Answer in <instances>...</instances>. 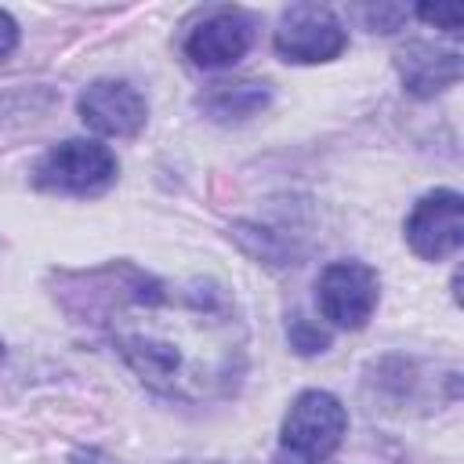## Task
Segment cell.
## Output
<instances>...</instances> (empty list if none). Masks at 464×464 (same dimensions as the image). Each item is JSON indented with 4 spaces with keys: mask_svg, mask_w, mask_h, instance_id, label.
I'll return each mask as SVG.
<instances>
[{
    "mask_svg": "<svg viewBox=\"0 0 464 464\" xmlns=\"http://www.w3.org/2000/svg\"><path fill=\"white\" fill-rule=\"evenodd\" d=\"M62 301L98 323L127 366L160 395L188 402L221 395L243 373L239 312L210 279L167 283L123 261L69 276Z\"/></svg>",
    "mask_w": 464,
    "mask_h": 464,
    "instance_id": "1",
    "label": "cell"
},
{
    "mask_svg": "<svg viewBox=\"0 0 464 464\" xmlns=\"http://www.w3.org/2000/svg\"><path fill=\"white\" fill-rule=\"evenodd\" d=\"M344 431H348V413L341 399L330 392L308 388L290 402L283 428H279V442L301 464H319L337 453Z\"/></svg>",
    "mask_w": 464,
    "mask_h": 464,
    "instance_id": "2",
    "label": "cell"
},
{
    "mask_svg": "<svg viewBox=\"0 0 464 464\" xmlns=\"http://www.w3.org/2000/svg\"><path fill=\"white\" fill-rule=\"evenodd\" d=\"M116 156L109 145L91 138H69L44 152V160L33 170L36 188L58 192V196H98L116 181Z\"/></svg>",
    "mask_w": 464,
    "mask_h": 464,
    "instance_id": "3",
    "label": "cell"
},
{
    "mask_svg": "<svg viewBox=\"0 0 464 464\" xmlns=\"http://www.w3.org/2000/svg\"><path fill=\"white\" fill-rule=\"evenodd\" d=\"M315 301L326 323L362 330L381 301V276L366 261H330L315 279Z\"/></svg>",
    "mask_w": 464,
    "mask_h": 464,
    "instance_id": "4",
    "label": "cell"
},
{
    "mask_svg": "<svg viewBox=\"0 0 464 464\" xmlns=\"http://www.w3.org/2000/svg\"><path fill=\"white\" fill-rule=\"evenodd\" d=\"M276 51L283 62H297V65H315V62H330L348 47V33L341 25V18L330 7L319 4H290L279 14L276 25Z\"/></svg>",
    "mask_w": 464,
    "mask_h": 464,
    "instance_id": "5",
    "label": "cell"
},
{
    "mask_svg": "<svg viewBox=\"0 0 464 464\" xmlns=\"http://www.w3.org/2000/svg\"><path fill=\"white\" fill-rule=\"evenodd\" d=\"M406 243L424 261H446L464 243V199L453 188L420 196L406 218Z\"/></svg>",
    "mask_w": 464,
    "mask_h": 464,
    "instance_id": "6",
    "label": "cell"
},
{
    "mask_svg": "<svg viewBox=\"0 0 464 464\" xmlns=\"http://www.w3.org/2000/svg\"><path fill=\"white\" fill-rule=\"evenodd\" d=\"M254 14L243 7H218L203 22L192 25L185 40V54L199 69H228L254 44Z\"/></svg>",
    "mask_w": 464,
    "mask_h": 464,
    "instance_id": "7",
    "label": "cell"
},
{
    "mask_svg": "<svg viewBox=\"0 0 464 464\" xmlns=\"http://www.w3.org/2000/svg\"><path fill=\"white\" fill-rule=\"evenodd\" d=\"M80 120L109 138H130L145 127L149 120V105L141 98L138 87H130L127 80H94L83 87L80 102Z\"/></svg>",
    "mask_w": 464,
    "mask_h": 464,
    "instance_id": "8",
    "label": "cell"
},
{
    "mask_svg": "<svg viewBox=\"0 0 464 464\" xmlns=\"http://www.w3.org/2000/svg\"><path fill=\"white\" fill-rule=\"evenodd\" d=\"M395 69L406 83L410 94L417 98H431L446 87L457 83L460 76V51H446L424 40H410L399 54H395Z\"/></svg>",
    "mask_w": 464,
    "mask_h": 464,
    "instance_id": "9",
    "label": "cell"
},
{
    "mask_svg": "<svg viewBox=\"0 0 464 464\" xmlns=\"http://www.w3.org/2000/svg\"><path fill=\"white\" fill-rule=\"evenodd\" d=\"M272 102L268 87L257 83V80H239V83H214L203 98H199V109L218 120V123H239V120H250L257 116L265 105Z\"/></svg>",
    "mask_w": 464,
    "mask_h": 464,
    "instance_id": "10",
    "label": "cell"
},
{
    "mask_svg": "<svg viewBox=\"0 0 464 464\" xmlns=\"http://www.w3.org/2000/svg\"><path fill=\"white\" fill-rule=\"evenodd\" d=\"M286 337H290V348H297L301 355H315V352H326V348H330V330L315 326V323L304 319V315H294V319H290Z\"/></svg>",
    "mask_w": 464,
    "mask_h": 464,
    "instance_id": "11",
    "label": "cell"
},
{
    "mask_svg": "<svg viewBox=\"0 0 464 464\" xmlns=\"http://www.w3.org/2000/svg\"><path fill=\"white\" fill-rule=\"evenodd\" d=\"M413 14L428 25H439L442 33H460V7H428V4H420Z\"/></svg>",
    "mask_w": 464,
    "mask_h": 464,
    "instance_id": "12",
    "label": "cell"
},
{
    "mask_svg": "<svg viewBox=\"0 0 464 464\" xmlns=\"http://www.w3.org/2000/svg\"><path fill=\"white\" fill-rule=\"evenodd\" d=\"M14 44H18V22L7 11H0V58H7Z\"/></svg>",
    "mask_w": 464,
    "mask_h": 464,
    "instance_id": "13",
    "label": "cell"
},
{
    "mask_svg": "<svg viewBox=\"0 0 464 464\" xmlns=\"http://www.w3.org/2000/svg\"><path fill=\"white\" fill-rule=\"evenodd\" d=\"M72 464H109V460H105L98 450H76V453H72Z\"/></svg>",
    "mask_w": 464,
    "mask_h": 464,
    "instance_id": "14",
    "label": "cell"
},
{
    "mask_svg": "<svg viewBox=\"0 0 464 464\" xmlns=\"http://www.w3.org/2000/svg\"><path fill=\"white\" fill-rule=\"evenodd\" d=\"M0 359H4V344H0Z\"/></svg>",
    "mask_w": 464,
    "mask_h": 464,
    "instance_id": "15",
    "label": "cell"
}]
</instances>
